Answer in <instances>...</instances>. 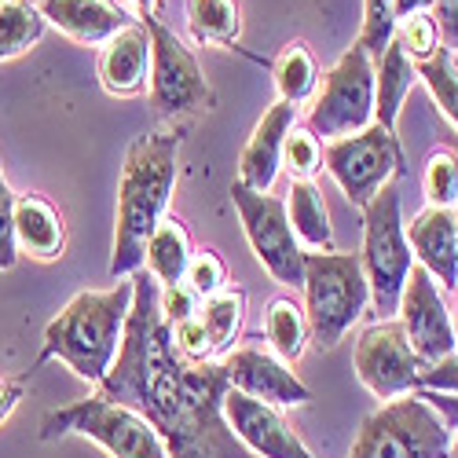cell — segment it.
Segmentation results:
<instances>
[{"label": "cell", "mask_w": 458, "mask_h": 458, "mask_svg": "<svg viewBox=\"0 0 458 458\" xmlns=\"http://www.w3.org/2000/svg\"><path fill=\"white\" fill-rule=\"evenodd\" d=\"M136 4H140V8L147 12V8H155V4H158V0H136Z\"/></svg>", "instance_id": "45"}, {"label": "cell", "mask_w": 458, "mask_h": 458, "mask_svg": "<svg viewBox=\"0 0 458 458\" xmlns=\"http://www.w3.org/2000/svg\"><path fill=\"white\" fill-rule=\"evenodd\" d=\"M352 367H356V377L363 381V389L377 400L418 393V381H422V370H426V363L411 349L400 319H381L367 327L356 337Z\"/></svg>", "instance_id": "12"}, {"label": "cell", "mask_w": 458, "mask_h": 458, "mask_svg": "<svg viewBox=\"0 0 458 458\" xmlns=\"http://www.w3.org/2000/svg\"><path fill=\"white\" fill-rule=\"evenodd\" d=\"M393 0H363V26H360V37H356V45L377 59L381 52H386V45L393 41Z\"/></svg>", "instance_id": "33"}, {"label": "cell", "mask_w": 458, "mask_h": 458, "mask_svg": "<svg viewBox=\"0 0 458 458\" xmlns=\"http://www.w3.org/2000/svg\"><path fill=\"white\" fill-rule=\"evenodd\" d=\"M283 169L290 173V180H312L323 169V143L309 129L293 125L283 143Z\"/></svg>", "instance_id": "31"}, {"label": "cell", "mask_w": 458, "mask_h": 458, "mask_svg": "<svg viewBox=\"0 0 458 458\" xmlns=\"http://www.w3.org/2000/svg\"><path fill=\"white\" fill-rule=\"evenodd\" d=\"M169 334H173V352H176L183 363L199 367V363L216 360V356H213V341H209V334H206V327H202L199 316H191V319L169 327Z\"/></svg>", "instance_id": "35"}, {"label": "cell", "mask_w": 458, "mask_h": 458, "mask_svg": "<svg viewBox=\"0 0 458 458\" xmlns=\"http://www.w3.org/2000/svg\"><path fill=\"white\" fill-rule=\"evenodd\" d=\"M454 216H458V209H454Z\"/></svg>", "instance_id": "47"}, {"label": "cell", "mask_w": 458, "mask_h": 458, "mask_svg": "<svg viewBox=\"0 0 458 458\" xmlns=\"http://www.w3.org/2000/svg\"><path fill=\"white\" fill-rule=\"evenodd\" d=\"M418 393H422L440 411V418H444L447 426H458V396L454 393H426V389H418Z\"/></svg>", "instance_id": "41"}, {"label": "cell", "mask_w": 458, "mask_h": 458, "mask_svg": "<svg viewBox=\"0 0 458 458\" xmlns=\"http://www.w3.org/2000/svg\"><path fill=\"white\" fill-rule=\"evenodd\" d=\"M183 283L199 293V301L227 290V264L220 260L216 250H199V253H191V264H187V272H183Z\"/></svg>", "instance_id": "34"}, {"label": "cell", "mask_w": 458, "mask_h": 458, "mask_svg": "<svg viewBox=\"0 0 458 458\" xmlns=\"http://www.w3.org/2000/svg\"><path fill=\"white\" fill-rule=\"evenodd\" d=\"M224 418L232 433L257 454V458H312V451L301 444V437L290 429L279 407L253 400L239 389L224 393Z\"/></svg>", "instance_id": "14"}, {"label": "cell", "mask_w": 458, "mask_h": 458, "mask_svg": "<svg viewBox=\"0 0 458 458\" xmlns=\"http://www.w3.org/2000/svg\"><path fill=\"white\" fill-rule=\"evenodd\" d=\"M41 15L78 45H106L132 19L114 0H41Z\"/></svg>", "instance_id": "19"}, {"label": "cell", "mask_w": 458, "mask_h": 458, "mask_svg": "<svg viewBox=\"0 0 458 458\" xmlns=\"http://www.w3.org/2000/svg\"><path fill=\"white\" fill-rule=\"evenodd\" d=\"M187 26L199 45H235L242 33L239 0H187Z\"/></svg>", "instance_id": "25"}, {"label": "cell", "mask_w": 458, "mask_h": 458, "mask_svg": "<svg viewBox=\"0 0 458 458\" xmlns=\"http://www.w3.org/2000/svg\"><path fill=\"white\" fill-rule=\"evenodd\" d=\"M286 220H290V227H293L301 250H304V246H309L312 253H330V250H334L330 213H327V202H323V191H319L312 180H290Z\"/></svg>", "instance_id": "22"}, {"label": "cell", "mask_w": 458, "mask_h": 458, "mask_svg": "<svg viewBox=\"0 0 458 458\" xmlns=\"http://www.w3.org/2000/svg\"><path fill=\"white\" fill-rule=\"evenodd\" d=\"M272 73H276L279 99L283 103H293V106L297 103H309L316 96V89H319V66H316V55L309 52V45H304V41H290L279 52Z\"/></svg>", "instance_id": "26"}, {"label": "cell", "mask_w": 458, "mask_h": 458, "mask_svg": "<svg viewBox=\"0 0 458 458\" xmlns=\"http://www.w3.org/2000/svg\"><path fill=\"white\" fill-rule=\"evenodd\" d=\"M407 242H411L414 264H422L440 290H458V216L454 209L426 206L407 224Z\"/></svg>", "instance_id": "17"}, {"label": "cell", "mask_w": 458, "mask_h": 458, "mask_svg": "<svg viewBox=\"0 0 458 458\" xmlns=\"http://www.w3.org/2000/svg\"><path fill=\"white\" fill-rule=\"evenodd\" d=\"M191 235L180 216H162V224L155 227V235L147 239L143 250V264H147V276L155 279L158 286H176L183 283V272L191 264Z\"/></svg>", "instance_id": "23"}, {"label": "cell", "mask_w": 458, "mask_h": 458, "mask_svg": "<svg viewBox=\"0 0 458 458\" xmlns=\"http://www.w3.org/2000/svg\"><path fill=\"white\" fill-rule=\"evenodd\" d=\"M264 334H268L272 352L283 363H297L304 345H309V316H304V304H297L293 297H272L268 309H264Z\"/></svg>", "instance_id": "24"}, {"label": "cell", "mask_w": 458, "mask_h": 458, "mask_svg": "<svg viewBox=\"0 0 458 458\" xmlns=\"http://www.w3.org/2000/svg\"><path fill=\"white\" fill-rule=\"evenodd\" d=\"M242 316H246V293L242 290H220L199 304V319L213 341V356H227L235 349Z\"/></svg>", "instance_id": "27"}, {"label": "cell", "mask_w": 458, "mask_h": 458, "mask_svg": "<svg viewBox=\"0 0 458 458\" xmlns=\"http://www.w3.org/2000/svg\"><path fill=\"white\" fill-rule=\"evenodd\" d=\"M22 400V381L19 377H0V422H8V414Z\"/></svg>", "instance_id": "40"}, {"label": "cell", "mask_w": 458, "mask_h": 458, "mask_svg": "<svg viewBox=\"0 0 458 458\" xmlns=\"http://www.w3.org/2000/svg\"><path fill=\"white\" fill-rule=\"evenodd\" d=\"M418 81H426L429 96L437 99L440 114L458 129V66H454V55L440 45L426 63H418Z\"/></svg>", "instance_id": "29"}, {"label": "cell", "mask_w": 458, "mask_h": 458, "mask_svg": "<svg viewBox=\"0 0 458 458\" xmlns=\"http://www.w3.org/2000/svg\"><path fill=\"white\" fill-rule=\"evenodd\" d=\"M0 4H8V0H0Z\"/></svg>", "instance_id": "46"}, {"label": "cell", "mask_w": 458, "mask_h": 458, "mask_svg": "<svg viewBox=\"0 0 458 458\" xmlns=\"http://www.w3.org/2000/svg\"><path fill=\"white\" fill-rule=\"evenodd\" d=\"M393 37L400 41V48L407 52V59H411L414 66H418V63H426V59L440 48V30H437V22H433V15H429V12L411 15V19L396 22Z\"/></svg>", "instance_id": "32"}, {"label": "cell", "mask_w": 458, "mask_h": 458, "mask_svg": "<svg viewBox=\"0 0 458 458\" xmlns=\"http://www.w3.org/2000/svg\"><path fill=\"white\" fill-rule=\"evenodd\" d=\"M143 30L150 37V106L158 118H187V114L213 110V89L206 73L180 37L143 12Z\"/></svg>", "instance_id": "9"}, {"label": "cell", "mask_w": 458, "mask_h": 458, "mask_svg": "<svg viewBox=\"0 0 458 458\" xmlns=\"http://www.w3.org/2000/svg\"><path fill=\"white\" fill-rule=\"evenodd\" d=\"M304 316L316 349H334L367 312L370 286L360 253H304Z\"/></svg>", "instance_id": "4"}, {"label": "cell", "mask_w": 458, "mask_h": 458, "mask_svg": "<svg viewBox=\"0 0 458 458\" xmlns=\"http://www.w3.org/2000/svg\"><path fill=\"white\" fill-rule=\"evenodd\" d=\"M437 30H440V45L454 55L458 52V0H433L429 8Z\"/></svg>", "instance_id": "39"}, {"label": "cell", "mask_w": 458, "mask_h": 458, "mask_svg": "<svg viewBox=\"0 0 458 458\" xmlns=\"http://www.w3.org/2000/svg\"><path fill=\"white\" fill-rule=\"evenodd\" d=\"M158 304H162V319L169 327H176V323H183L191 316H199V304L202 301H199V293L191 290L187 283H176V286H162Z\"/></svg>", "instance_id": "37"}, {"label": "cell", "mask_w": 458, "mask_h": 458, "mask_svg": "<svg viewBox=\"0 0 458 458\" xmlns=\"http://www.w3.org/2000/svg\"><path fill=\"white\" fill-rule=\"evenodd\" d=\"M451 426L422 393L381 403L360 426L349 458H447Z\"/></svg>", "instance_id": "5"}, {"label": "cell", "mask_w": 458, "mask_h": 458, "mask_svg": "<svg viewBox=\"0 0 458 458\" xmlns=\"http://www.w3.org/2000/svg\"><path fill=\"white\" fill-rule=\"evenodd\" d=\"M15 246L33 260H59L66 250L63 213L45 195H15Z\"/></svg>", "instance_id": "20"}, {"label": "cell", "mask_w": 458, "mask_h": 458, "mask_svg": "<svg viewBox=\"0 0 458 458\" xmlns=\"http://www.w3.org/2000/svg\"><path fill=\"white\" fill-rule=\"evenodd\" d=\"M232 202L242 220V232L257 253V260L272 272L276 283L283 286H301L304 283V250L286 220V202L250 191L246 183H232Z\"/></svg>", "instance_id": "11"}, {"label": "cell", "mask_w": 458, "mask_h": 458, "mask_svg": "<svg viewBox=\"0 0 458 458\" xmlns=\"http://www.w3.org/2000/svg\"><path fill=\"white\" fill-rule=\"evenodd\" d=\"M297 106L293 103H272L264 110V118L257 122L253 136L246 140L242 155H239V183H246L250 191L268 195L279 169H283V143L290 136V129L297 125Z\"/></svg>", "instance_id": "16"}, {"label": "cell", "mask_w": 458, "mask_h": 458, "mask_svg": "<svg viewBox=\"0 0 458 458\" xmlns=\"http://www.w3.org/2000/svg\"><path fill=\"white\" fill-rule=\"evenodd\" d=\"M418 389H426V393H454L458 396V352H451L447 360L426 367L422 381H418Z\"/></svg>", "instance_id": "38"}, {"label": "cell", "mask_w": 458, "mask_h": 458, "mask_svg": "<svg viewBox=\"0 0 458 458\" xmlns=\"http://www.w3.org/2000/svg\"><path fill=\"white\" fill-rule=\"evenodd\" d=\"M132 309V279H118L114 290H81L45 327L41 360L66 363L81 381H99L122 352V337Z\"/></svg>", "instance_id": "3"}, {"label": "cell", "mask_w": 458, "mask_h": 458, "mask_svg": "<svg viewBox=\"0 0 458 458\" xmlns=\"http://www.w3.org/2000/svg\"><path fill=\"white\" fill-rule=\"evenodd\" d=\"M99 85L118 96H140L150 81V37L143 30V22H129L125 30H118L110 41L99 48Z\"/></svg>", "instance_id": "18"}, {"label": "cell", "mask_w": 458, "mask_h": 458, "mask_svg": "<svg viewBox=\"0 0 458 458\" xmlns=\"http://www.w3.org/2000/svg\"><path fill=\"white\" fill-rule=\"evenodd\" d=\"M176 162H180L176 129H150L129 143L118 183V224H114V257H110L114 283L132 279L140 272L147 239L155 235V227L169 209V195L176 187Z\"/></svg>", "instance_id": "2"}, {"label": "cell", "mask_w": 458, "mask_h": 458, "mask_svg": "<svg viewBox=\"0 0 458 458\" xmlns=\"http://www.w3.org/2000/svg\"><path fill=\"white\" fill-rule=\"evenodd\" d=\"M433 8V0H393V22H403L411 15H422Z\"/></svg>", "instance_id": "42"}, {"label": "cell", "mask_w": 458, "mask_h": 458, "mask_svg": "<svg viewBox=\"0 0 458 458\" xmlns=\"http://www.w3.org/2000/svg\"><path fill=\"white\" fill-rule=\"evenodd\" d=\"M45 15L33 0H8L0 4V63L30 52L45 37Z\"/></svg>", "instance_id": "28"}, {"label": "cell", "mask_w": 458, "mask_h": 458, "mask_svg": "<svg viewBox=\"0 0 458 458\" xmlns=\"http://www.w3.org/2000/svg\"><path fill=\"white\" fill-rule=\"evenodd\" d=\"M451 327H454V341H458V301H454V312H451Z\"/></svg>", "instance_id": "44"}, {"label": "cell", "mask_w": 458, "mask_h": 458, "mask_svg": "<svg viewBox=\"0 0 458 458\" xmlns=\"http://www.w3.org/2000/svg\"><path fill=\"white\" fill-rule=\"evenodd\" d=\"M447 458H458V426H454V433H451V447H447Z\"/></svg>", "instance_id": "43"}, {"label": "cell", "mask_w": 458, "mask_h": 458, "mask_svg": "<svg viewBox=\"0 0 458 458\" xmlns=\"http://www.w3.org/2000/svg\"><path fill=\"white\" fill-rule=\"evenodd\" d=\"M422 191L433 209H458V155L451 147H437L426 158Z\"/></svg>", "instance_id": "30"}, {"label": "cell", "mask_w": 458, "mask_h": 458, "mask_svg": "<svg viewBox=\"0 0 458 458\" xmlns=\"http://www.w3.org/2000/svg\"><path fill=\"white\" fill-rule=\"evenodd\" d=\"M414 81H418V70L407 59V52L400 48V41L393 37V41L386 45V52L374 59V122L381 129L396 132L400 110H403Z\"/></svg>", "instance_id": "21"}, {"label": "cell", "mask_w": 458, "mask_h": 458, "mask_svg": "<svg viewBox=\"0 0 458 458\" xmlns=\"http://www.w3.org/2000/svg\"><path fill=\"white\" fill-rule=\"evenodd\" d=\"M66 433L96 440L110 458H169L162 437L150 429L143 414H136L125 403H114L99 393L45 414L41 440H55Z\"/></svg>", "instance_id": "7"}, {"label": "cell", "mask_w": 458, "mask_h": 458, "mask_svg": "<svg viewBox=\"0 0 458 458\" xmlns=\"http://www.w3.org/2000/svg\"><path fill=\"white\" fill-rule=\"evenodd\" d=\"M19 260V246H15V191L4 180L0 169V272L15 268Z\"/></svg>", "instance_id": "36"}, {"label": "cell", "mask_w": 458, "mask_h": 458, "mask_svg": "<svg viewBox=\"0 0 458 458\" xmlns=\"http://www.w3.org/2000/svg\"><path fill=\"white\" fill-rule=\"evenodd\" d=\"M220 363L227 370V386L253 396V400L272 403L279 411L312 400L309 386H304L276 352H264L257 345H242V349H232Z\"/></svg>", "instance_id": "15"}, {"label": "cell", "mask_w": 458, "mask_h": 458, "mask_svg": "<svg viewBox=\"0 0 458 458\" xmlns=\"http://www.w3.org/2000/svg\"><path fill=\"white\" fill-rule=\"evenodd\" d=\"M363 276L370 286V301L381 319L400 309L403 283L414 268V253L407 242V224L400 213V191L389 183L363 206Z\"/></svg>", "instance_id": "6"}, {"label": "cell", "mask_w": 458, "mask_h": 458, "mask_svg": "<svg viewBox=\"0 0 458 458\" xmlns=\"http://www.w3.org/2000/svg\"><path fill=\"white\" fill-rule=\"evenodd\" d=\"M400 327L411 341V349L418 352L426 367L447 360L451 352H458V341H454V327H451V312L440 297V286L437 279L414 264L407 283H403V293H400Z\"/></svg>", "instance_id": "13"}, {"label": "cell", "mask_w": 458, "mask_h": 458, "mask_svg": "<svg viewBox=\"0 0 458 458\" xmlns=\"http://www.w3.org/2000/svg\"><path fill=\"white\" fill-rule=\"evenodd\" d=\"M162 286L147 272L132 276V309L122 352L99 381V396L143 414L169 458H257L224 418L227 370L220 360L191 367L173 352L162 319Z\"/></svg>", "instance_id": "1"}, {"label": "cell", "mask_w": 458, "mask_h": 458, "mask_svg": "<svg viewBox=\"0 0 458 458\" xmlns=\"http://www.w3.org/2000/svg\"><path fill=\"white\" fill-rule=\"evenodd\" d=\"M323 165L337 180L341 195H345L352 206L363 209L377 195V191L389 187V180L403 169V155H400L396 132L381 129L374 122L363 132L330 140L323 147Z\"/></svg>", "instance_id": "10"}, {"label": "cell", "mask_w": 458, "mask_h": 458, "mask_svg": "<svg viewBox=\"0 0 458 458\" xmlns=\"http://www.w3.org/2000/svg\"><path fill=\"white\" fill-rule=\"evenodd\" d=\"M309 103L312 106L304 129L316 140L323 136L330 143L374 125V59L360 45L345 48L341 59L319 78V89Z\"/></svg>", "instance_id": "8"}]
</instances>
